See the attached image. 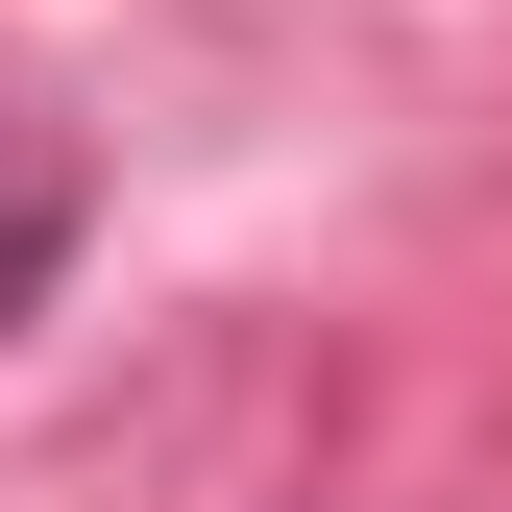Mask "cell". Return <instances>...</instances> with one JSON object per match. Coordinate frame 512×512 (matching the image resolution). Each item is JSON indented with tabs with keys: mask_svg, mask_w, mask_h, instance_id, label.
Masks as SVG:
<instances>
[{
	"mask_svg": "<svg viewBox=\"0 0 512 512\" xmlns=\"http://www.w3.org/2000/svg\"><path fill=\"white\" fill-rule=\"evenodd\" d=\"M49 269H74V147H25V122H0V342L49 317Z\"/></svg>",
	"mask_w": 512,
	"mask_h": 512,
	"instance_id": "obj_1",
	"label": "cell"
}]
</instances>
